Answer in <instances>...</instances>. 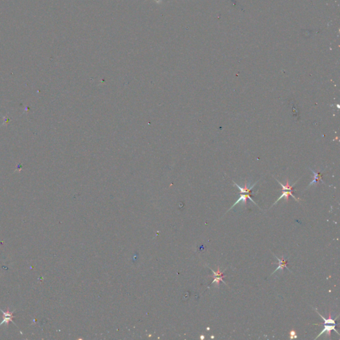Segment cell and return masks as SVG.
<instances>
[{"label": "cell", "mask_w": 340, "mask_h": 340, "mask_svg": "<svg viewBox=\"0 0 340 340\" xmlns=\"http://www.w3.org/2000/svg\"><path fill=\"white\" fill-rule=\"evenodd\" d=\"M201 339H204V336H201Z\"/></svg>", "instance_id": "8fae6325"}, {"label": "cell", "mask_w": 340, "mask_h": 340, "mask_svg": "<svg viewBox=\"0 0 340 340\" xmlns=\"http://www.w3.org/2000/svg\"><path fill=\"white\" fill-rule=\"evenodd\" d=\"M316 312L318 313V315H319V316H320L321 318L323 319V320L324 321V323H323L316 324V325H321V324H336V322H335V320H333V319L332 318V315H331V313H330V312L329 313V318H328V319H326V318H323V317L320 314V313L317 311L316 309Z\"/></svg>", "instance_id": "ba28073f"}, {"label": "cell", "mask_w": 340, "mask_h": 340, "mask_svg": "<svg viewBox=\"0 0 340 340\" xmlns=\"http://www.w3.org/2000/svg\"><path fill=\"white\" fill-rule=\"evenodd\" d=\"M155 2H156V3H161V0H155Z\"/></svg>", "instance_id": "30bf717a"}, {"label": "cell", "mask_w": 340, "mask_h": 340, "mask_svg": "<svg viewBox=\"0 0 340 340\" xmlns=\"http://www.w3.org/2000/svg\"><path fill=\"white\" fill-rule=\"evenodd\" d=\"M258 181H257V182H256V183H255V184H253V185L252 186H251L250 187H247V182H246V183H245L244 187H240V186H239V185L238 184H236V183H235V182H234V181H233V183H234V184L235 185H236V186H237V187H238V189L239 190V191H240V193H249V194H251V191H252V190L253 189V188H254V186L256 185V184H257V183H258Z\"/></svg>", "instance_id": "5b68a950"}, {"label": "cell", "mask_w": 340, "mask_h": 340, "mask_svg": "<svg viewBox=\"0 0 340 340\" xmlns=\"http://www.w3.org/2000/svg\"><path fill=\"white\" fill-rule=\"evenodd\" d=\"M290 195L292 196L293 198H294L296 201H298V200H300V199H297V198H296V197H295L294 195H293V191H290V190H285V191H283V192H282V195H280V197L278 199V200H276V201L274 203V205H275V204H276V203H278V202L281 200L282 198H285V199H286V200L288 201V198H289V196H290Z\"/></svg>", "instance_id": "52a82bcc"}, {"label": "cell", "mask_w": 340, "mask_h": 340, "mask_svg": "<svg viewBox=\"0 0 340 340\" xmlns=\"http://www.w3.org/2000/svg\"><path fill=\"white\" fill-rule=\"evenodd\" d=\"M0 310H1V311L3 312V321L1 322V323H0V326H2L3 323H6V326H8V323H9V322H13L12 319H13V317H14V316H13V311H12V312H10L9 308H7V312H3V311L2 310H1V309H0ZM14 323V325H15V326H16V324H15V323Z\"/></svg>", "instance_id": "7a4b0ae2"}, {"label": "cell", "mask_w": 340, "mask_h": 340, "mask_svg": "<svg viewBox=\"0 0 340 340\" xmlns=\"http://www.w3.org/2000/svg\"><path fill=\"white\" fill-rule=\"evenodd\" d=\"M324 325V328L323 330L321 332V333L318 335V336L315 339H316L317 338H318L319 337H320L322 335H323L324 333H326V335L328 336H329L330 337V335H331V332L332 330L336 332L338 335H339V333H338V332L336 329V327L337 326V324H329V325H328V324H323Z\"/></svg>", "instance_id": "6da1fadb"}, {"label": "cell", "mask_w": 340, "mask_h": 340, "mask_svg": "<svg viewBox=\"0 0 340 340\" xmlns=\"http://www.w3.org/2000/svg\"><path fill=\"white\" fill-rule=\"evenodd\" d=\"M274 256L276 258V259L278 260L279 264H278V268H277V269L273 272V273L271 274V275H272V274H273L274 273H275L276 272V271H278V270H284V268H286V269H287L289 271H290V269H288V267H287V263H287V260L284 259V257H282V259H280L278 257H276V256L275 254H274Z\"/></svg>", "instance_id": "8992f818"}, {"label": "cell", "mask_w": 340, "mask_h": 340, "mask_svg": "<svg viewBox=\"0 0 340 340\" xmlns=\"http://www.w3.org/2000/svg\"><path fill=\"white\" fill-rule=\"evenodd\" d=\"M310 170L312 171V172L313 174V175H314V176H313V179L312 181V182L310 183V184H309V185H308V187H310V186H311V185H313V184H317V183L319 182L320 181H321L323 183V184L324 182L322 181V174L321 173V172H320V171H317V172H316V171H315L314 170H312L311 168H310Z\"/></svg>", "instance_id": "277c9868"}, {"label": "cell", "mask_w": 340, "mask_h": 340, "mask_svg": "<svg viewBox=\"0 0 340 340\" xmlns=\"http://www.w3.org/2000/svg\"><path fill=\"white\" fill-rule=\"evenodd\" d=\"M297 338H298V336H297L296 332L294 330V329H292V330H291L290 332V338L291 339H296Z\"/></svg>", "instance_id": "9c48e42d"}, {"label": "cell", "mask_w": 340, "mask_h": 340, "mask_svg": "<svg viewBox=\"0 0 340 340\" xmlns=\"http://www.w3.org/2000/svg\"><path fill=\"white\" fill-rule=\"evenodd\" d=\"M250 195H251V194H249V193H244V194H241V195H240V197H239V200L233 204V206L229 209V210H231V209H233V208L234 207V206H235V205H237V204H238L239 203L241 202V201H243V202L245 204V205H247V199H249V200H250L251 201L253 202V203H254L255 205H257V204H256V203L252 200V198L250 197Z\"/></svg>", "instance_id": "3957f363"}]
</instances>
